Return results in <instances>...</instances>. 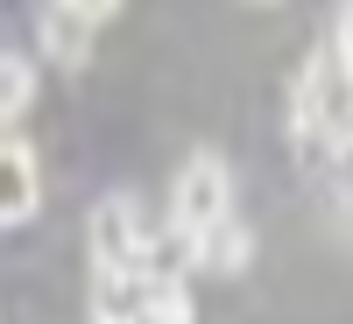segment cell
<instances>
[{
  "label": "cell",
  "instance_id": "cell-1",
  "mask_svg": "<svg viewBox=\"0 0 353 324\" xmlns=\"http://www.w3.org/2000/svg\"><path fill=\"white\" fill-rule=\"evenodd\" d=\"M304 155H346L353 149V71L332 64V50H318L297 71V99H290Z\"/></svg>",
  "mask_w": 353,
  "mask_h": 324
},
{
  "label": "cell",
  "instance_id": "cell-2",
  "mask_svg": "<svg viewBox=\"0 0 353 324\" xmlns=\"http://www.w3.org/2000/svg\"><path fill=\"white\" fill-rule=\"evenodd\" d=\"M219 219H233V169L212 149H198L176 169V184H170V226H176V240L191 247L198 233H212Z\"/></svg>",
  "mask_w": 353,
  "mask_h": 324
},
{
  "label": "cell",
  "instance_id": "cell-3",
  "mask_svg": "<svg viewBox=\"0 0 353 324\" xmlns=\"http://www.w3.org/2000/svg\"><path fill=\"white\" fill-rule=\"evenodd\" d=\"M85 240H92V268H149V226H141L128 191H113V197L92 204Z\"/></svg>",
  "mask_w": 353,
  "mask_h": 324
},
{
  "label": "cell",
  "instance_id": "cell-4",
  "mask_svg": "<svg viewBox=\"0 0 353 324\" xmlns=\"http://www.w3.org/2000/svg\"><path fill=\"white\" fill-rule=\"evenodd\" d=\"M43 204V169L28 141H0V226H28Z\"/></svg>",
  "mask_w": 353,
  "mask_h": 324
},
{
  "label": "cell",
  "instance_id": "cell-5",
  "mask_svg": "<svg viewBox=\"0 0 353 324\" xmlns=\"http://www.w3.org/2000/svg\"><path fill=\"white\" fill-rule=\"evenodd\" d=\"M149 268H92V324H141Z\"/></svg>",
  "mask_w": 353,
  "mask_h": 324
},
{
  "label": "cell",
  "instance_id": "cell-6",
  "mask_svg": "<svg viewBox=\"0 0 353 324\" xmlns=\"http://www.w3.org/2000/svg\"><path fill=\"white\" fill-rule=\"evenodd\" d=\"M254 261V233L241 226V219H219L212 233H198L191 240V268L198 275H241Z\"/></svg>",
  "mask_w": 353,
  "mask_h": 324
},
{
  "label": "cell",
  "instance_id": "cell-7",
  "mask_svg": "<svg viewBox=\"0 0 353 324\" xmlns=\"http://www.w3.org/2000/svg\"><path fill=\"white\" fill-rule=\"evenodd\" d=\"M191 282L176 268H149V289H141V324H191Z\"/></svg>",
  "mask_w": 353,
  "mask_h": 324
},
{
  "label": "cell",
  "instance_id": "cell-8",
  "mask_svg": "<svg viewBox=\"0 0 353 324\" xmlns=\"http://www.w3.org/2000/svg\"><path fill=\"white\" fill-rule=\"evenodd\" d=\"M43 56H50V64H64V71H78L85 56H92V28H85L78 14H64L57 0L43 8Z\"/></svg>",
  "mask_w": 353,
  "mask_h": 324
},
{
  "label": "cell",
  "instance_id": "cell-9",
  "mask_svg": "<svg viewBox=\"0 0 353 324\" xmlns=\"http://www.w3.org/2000/svg\"><path fill=\"white\" fill-rule=\"evenodd\" d=\"M36 99V64L21 50H0V120H21Z\"/></svg>",
  "mask_w": 353,
  "mask_h": 324
},
{
  "label": "cell",
  "instance_id": "cell-10",
  "mask_svg": "<svg viewBox=\"0 0 353 324\" xmlns=\"http://www.w3.org/2000/svg\"><path fill=\"white\" fill-rule=\"evenodd\" d=\"M332 64L353 71V0H339V21H332Z\"/></svg>",
  "mask_w": 353,
  "mask_h": 324
},
{
  "label": "cell",
  "instance_id": "cell-11",
  "mask_svg": "<svg viewBox=\"0 0 353 324\" xmlns=\"http://www.w3.org/2000/svg\"><path fill=\"white\" fill-rule=\"evenodd\" d=\"M57 8H64V14H78L85 28H99V21H113V14H121V0H57Z\"/></svg>",
  "mask_w": 353,
  "mask_h": 324
}]
</instances>
